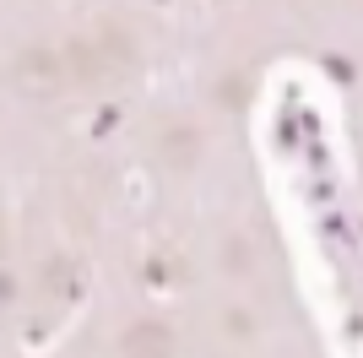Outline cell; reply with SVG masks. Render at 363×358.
I'll return each mask as SVG.
<instances>
[]
</instances>
